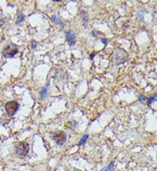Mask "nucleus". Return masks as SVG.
I'll list each match as a JSON object with an SVG mask.
<instances>
[{
	"label": "nucleus",
	"instance_id": "f257e3e1",
	"mask_svg": "<svg viewBox=\"0 0 157 171\" xmlns=\"http://www.w3.org/2000/svg\"><path fill=\"white\" fill-rule=\"evenodd\" d=\"M16 154L20 157H24L28 155L29 151V145L27 142H19L15 148Z\"/></svg>",
	"mask_w": 157,
	"mask_h": 171
},
{
	"label": "nucleus",
	"instance_id": "f03ea898",
	"mask_svg": "<svg viewBox=\"0 0 157 171\" xmlns=\"http://www.w3.org/2000/svg\"><path fill=\"white\" fill-rule=\"evenodd\" d=\"M17 52H18L17 46L13 43H10L4 48L3 51V54L5 58H12L17 54Z\"/></svg>",
	"mask_w": 157,
	"mask_h": 171
},
{
	"label": "nucleus",
	"instance_id": "7ed1b4c3",
	"mask_svg": "<svg viewBox=\"0 0 157 171\" xmlns=\"http://www.w3.org/2000/svg\"><path fill=\"white\" fill-rule=\"evenodd\" d=\"M4 108H5V110L9 116H13L17 112L18 109H19V104L15 101H11V102H7L5 104Z\"/></svg>",
	"mask_w": 157,
	"mask_h": 171
},
{
	"label": "nucleus",
	"instance_id": "20e7f679",
	"mask_svg": "<svg viewBox=\"0 0 157 171\" xmlns=\"http://www.w3.org/2000/svg\"><path fill=\"white\" fill-rule=\"evenodd\" d=\"M52 138H53V140L56 142V144L59 145H64L66 141V135L64 132H61V131L53 133Z\"/></svg>",
	"mask_w": 157,
	"mask_h": 171
},
{
	"label": "nucleus",
	"instance_id": "39448f33",
	"mask_svg": "<svg viewBox=\"0 0 157 171\" xmlns=\"http://www.w3.org/2000/svg\"><path fill=\"white\" fill-rule=\"evenodd\" d=\"M66 39L68 41V42L70 43V45H73L75 43L76 41V37H75V34L73 31L69 30L66 32Z\"/></svg>",
	"mask_w": 157,
	"mask_h": 171
},
{
	"label": "nucleus",
	"instance_id": "423d86ee",
	"mask_svg": "<svg viewBox=\"0 0 157 171\" xmlns=\"http://www.w3.org/2000/svg\"><path fill=\"white\" fill-rule=\"evenodd\" d=\"M47 88H48V84H47L46 85V87L41 90V99H44L45 98V96H46V95H47Z\"/></svg>",
	"mask_w": 157,
	"mask_h": 171
},
{
	"label": "nucleus",
	"instance_id": "0eeeda50",
	"mask_svg": "<svg viewBox=\"0 0 157 171\" xmlns=\"http://www.w3.org/2000/svg\"><path fill=\"white\" fill-rule=\"evenodd\" d=\"M88 138H89V135H88V134H87V135H84V136L82 138V139L80 140V142H79L78 145H83V144H84V142L88 139Z\"/></svg>",
	"mask_w": 157,
	"mask_h": 171
},
{
	"label": "nucleus",
	"instance_id": "6e6552de",
	"mask_svg": "<svg viewBox=\"0 0 157 171\" xmlns=\"http://www.w3.org/2000/svg\"><path fill=\"white\" fill-rule=\"evenodd\" d=\"M102 171H114V165H113V163H111V164L109 165V167L107 169H104Z\"/></svg>",
	"mask_w": 157,
	"mask_h": 171
},
{
	"label": "nucleus",
	"instance_id": "1a4fd4ad",
	"mask_svg": "<svg viewBox=\"0 0 157 171\" xmlns=\"http://www.w3.org/2000/svg\"><path fill=\"white\" fill-rule=\"evenodd\" d=\"M156 95L153 96L152 97H150V98L149 99V101H148V104H149V105H150L152 102H156Z\"/></svg>",
	"mask_w": 157,
	"mask_h": 171
},
{
	"label": "nucleus",
	"instance_id": "9d476101",
	"mask_svg": "<svg viewBox=\"0 0 157 171\" xmlns=\"http://www.w3.org/2000/svg\"><path fill=\"white\" fill-rule=\"evenodd\" d=\"M23 20H24V16L21 14V15L18 16V19L16 20V23H20V22H22Z\"/></svg>",
	"mask_w": 157,
	"mask_h": 171
},
{
	"label": "nucleus",
	"instance_id": "9b49d317",
	"mask_svg": "<svg viewBox=\"0 0 157 171\" xmlns=\"http://www.w3.org/2000/svg\"><path fill=\"white\" fill-rule=\"evenodd\" d=\"M145 100H147V98L144 96H140V102H144Z\"/></svg>",
	"mask_w": 157,
	"mask_h": 171
},
{
	"label": "nucleus",
	"instance_id": "f8f14e48",
	"mask_svg": "<svg viewBox=\"0 0 157 171\" xmlns=\"http://www.w3.org/2000/svg\"><path fill=\"white\" fill-rule=\"evenodd\" d=\"M102 41L104 44H106V43H107V41H106V39H102Z\"/></svg>",
	"mask_w": 157,
	"mask_h": 171
},
{
	"label": "nucleus",
	"instance_id": "ddd939ff",
	"mask_svg": "<svg viewBox=\"0 0 157 171\" xmlns=\"http://www.w3.org/2000/svg\"><path fill=\"white\" fill-rule=\"evenodd\" d=\"M35 46H36V43H35V41H33V48H35Z\"/></svg>",
	"mask_w": 157,
	"mask_h": 171
}]
</instances>
